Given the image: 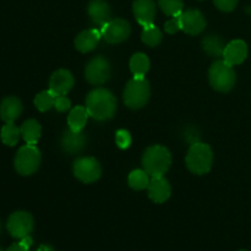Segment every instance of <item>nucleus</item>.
<instances>
[{
	"label": "nucleus",
	"mask_w": 251,
	"mask_h": 251,
	"mask_svg": "<svg viewBox=\"0 0 251 251\" xmlns=\"http://www.w3.org/2000/svg\"><path fill=\"white\" fill-rule=\"evenodd\" d=\"M86 109L91 118L98 122L112 119L117 110V100L110 91L95 88L86 97Z\"/></svg>",
	"instance_id": "f257e3e1"
},
{
	"label": "nucleus",
	"mask_w": 251,
	"mask_h": 251,
	"mask_svg": "<svg viewBox=\"0 0 251 251\" xmlns=\"http://www.w3.org/2000/svg\"><path fill=\"white\" fill-rule=\"evenodd\" d=\"M172 164V154L161 145L150 146L142 156V166L151 178L163 176Z\"/></svg>",
	"instance_id": "f03ea898"
},
{
	"label": "nucleus",
	"mask_w": 251,
	"mask_h": 251,
	"mask_svg": "<svg viewBox=\"0 0 251 251\" xmlns=\"http://www.w3.org/2000/svg\"><path fill=\"white\" fill-rule=\"evenodd\" d=\"M186 167L189 171L198 176L207 174L212 168L213 152L208 145L202 142H195L189 149L186 154Z\"/></svg>",
	"instance_id": "7ed1b4c3"
},
{
	"label": "nucleus",
	"mask_w": 251,
	"mask_h": 251,
	"mask_svg": "<svg viewBox=\"0 0 251 251\" xmlns=\"http://www.w3.org/2000/svg\"><path fill=\"white\" fill-rule=\"evenodd\" d=\"M235 73L233 66L225 60H217L211 65L208 71V81L211 87L218 92H229L235 85Z\"/></svg>",
	"instance_id": "20e7f679"
},
{
	"label": "nucleus",
	"mask_w": 251,
	"mask_h": 251,
	"mask_svg": "<svg viewBox=\"0 0 251 251\" xmlns=\"http://www.w3.org/2000/svg\"><path fill=\"white\" fill-rule=\"evenodd\" d=\"M151 96L149 81L145 77H134L127 82L124 91V102L131 109H140L147 104Z\"/></svg>",
	"instance_id": "39448f33"
},
{
	"label": "nucleus",
	"mask_w": 251,
	"mask_h": 251,
	"mask_svg": "<svg viewBox=\"0 0 251 251\" xmlns=\"http://www.w3.org/2000/svg\"><path fill=\"white\" fill-rule=\"evenodd\" d=\"M41 164V152L36 145H25L17 151L15 157V169L21 176H32Z\"/></svg>",
	"instance_id": "423d86ee"
},
{
	"label": "nucleus",
	"mask_w": 251,
	"mask_h": 251,
	"mask_svg": "<svg viewBox=\"0 0 251 251\" xmlns=\"http://www.w3.org/2000/svg\"><path fill=\"white\" fill-rule=\"evenodd\" d=\"M74 176L85 184L97 181L102 174V168L93 157H81L74 162Z\"/></svg>",
	"instance_id": "0eeeda50"
},
{
	"label": "nucleus",
	"mask_w": 251,
	"mask_h": 251,
	"mask_svg": "<svg viewBox=\"0 0 251 251\" xmlns=\"http://www.w3.org/2000/svg\"><path fill=\"white\" fill-rule=\"evenodd\" d=\"M86 80L91 85H103L110 77V64L104 56L98 55L91 59L86 65Z\"/></svg>",
	"instance_id": "6e6552de"
},
{
	"label": "nucleus",
	"mask_w": 251,
	"mask_h": 251,
	"mask_svg": "<svg viewBox=\"0 0 251 251\" xmlns=\"http://www.w3.org/2000/svg\"><path fill=\"white\" fill-rule=\"evenodd\" d=\"M100 31L105 42L110 44H118L129 38L130 33H131V26L126 20L114 19L100 27Z\"/></svg>",
	"instance_id": "1a4fd4ad"
},
{
	"label": "nucleus",
	"mask_w": 251,
	"mask_h": 251,
	"mask_svg": "<svg viewBox=\"0 0 251 251\" xmlns=\"http://www.w3.org/2000/svg\"><path fill=\"white\" fill-rule=\"evenodd\" d=\"M33 217L31 213L25 211H17L9 217L6 223L7 232L10 233L15 239H22V238L29 235L33 229Z\"/></svg>",
	"instance_id": "9d476101"
},
{
	"label": "nucleus",
	"mask_w": 251,
	"mask_h": 251,
	"mask_svg": "<svg viewBox=\"0 0 251 251\" xmlns=\"http://www.w3.org/2000/svg\"><path fill=\"white\" fill-rule=\"evenodd\" d=\"M179 17H180L181 29L185 33L191 34V36H198L205 29L206 20L199 10H186V11L181 12Z\"/></svg>",
	"instance_id": "9b49d317"
},
{
	"label": "nucleus",
	"mask_w": 251,
	"mask_h": 251,
	"mask_svg": "<svg viewBox=\"0 0 251 251\" xmlns=\"http://www.w3.org/2000/svg\"><path fill=\"white\" fill-rule=\"evenodd\" d=\"M74 83H75V80H74L73 74L65 69H59L50 76L49 90L53 91L56 96H65L74 87Z\"/></svg>",
	"instance_id": "f8f14e48"
},
{
	"label": "nucleus",
	"mask_w": 251,
	"mask_h": 251,
	"mask_svg": "<svg viewBox=\"0 0 251 251\" xmlns=\"http://www.w3.org/2000/svg\"><path fill=\"white\" fill-rule=\"evenodd\" d=\"M87 137L83 131H73L71 129L65 130L61 136V149L70 154L80 153L86 146Z\"/></svg>",
	"instance_id": "ddd939ff"
},
{
	"label": "nucleus",
	"mask_w": 251,
	"mask_h": 251,
	"mask_svg": "<svg viewBox=\"0 0 251 251\" xmlns=\"http://www.w3.org/2000/svg\"><path fill=\"white\" fill-rule=\"evenodd\" d=\"M248 46L242 39H234L226 46L223 51V60L229 65H239L247 59Z\"/></svg>",
	"instance_id": "4468645a"
},
{
	"label": "nucleus",
	"mask_w": 251,
	"mask_h": 251,
	"mask_svg": "<svg viewBox=\"0 0 251 251\" xmlns=\"http://www.w3.org/2000/svg\"><path fill=\"white\" fill-rule=\"evenodd\" d=\"M132 11L137 22L142 27L153 25L154 16H156V4L153 0H135Z\"/></svg>",
	"instance_id": "2eb2a0df"
},
{
	"label": "nucleus",
	"mask_w": 251,
	"mask_h": 251,
	"mask_svg": "<svg viewBox=\"0 0 251 251\" xmlns=\"http://www.w3.org/2000/svg\"><path fill=\"white\" fill-rule=\"evenodd\" d=\"M147 193H149V198L153 202L163 203L171 198L172 188L168 180H166L163 176H157V178L151 179L147 186Z\"/></svg>",
	"instance_id": "dca6fc26"
},
{
	"label": "nucleus",
	"mask_w": 251,
	"mask_h": 251,
	"mask_svg": "<svg viewBox=\"0 0 251 251\" xmlns=\"http://www.w3.org/2000/svg\"><path fill=\"white\" fill-rule=\"evenodd\" d=\"M24 110L21 100L17 97H6L1 100L0 104V118L5 123H14L21 115Z\"/></svg>",
	"instance_id": "f3484780"
},
{
	"label": "nucleus",
	"mask_w": 251,
	"mask_h": 251,
	"mask_svg": "<svg viewBox=\"0 0 251 251\" xmlns=\"http://www.w3.org/2000/svg\"><path fill=\"white\" fill-rule=\"evenodd\" d=\"M87 11L92 22L97 26L103 27L110 21V7L104 0H92L88 5Z\"/></svg>",
	"instance_id": "a211bd4d"
},
{
	"label": "nucleus",
	"mask_w": 251,
	"mask_h": 251,
	"mask_svg": "<svg viewBox=\"0 0 251 251\" xmlns=\"http://www.w3.org/2000/svg\"><path fill=\"white\" fill-rule=\"evenodd\" d=\"M100 37H102V34H100V29H85V31H82L77 37H76V49L80 50L81 53H88V51L93 50V49L97 47V44L100 43Z\"/></svg>",
	"instance_id": "6ab92c4d"
},
{
	"label": "nucleus",
	"mask_w": 251,
	"mask_h": 251,
	"mask_svg": "<svg viewBox=\"0 0 251 251\" xmlns=\"http://www.w3.org/2000/svg\"><path fill=\"white\" fill-rule=\"evenodd\" d=\"M90 117L86 107H77L73 108L71 112L68 115V125L69 129H71L73 131H82L85 125L87 124V119Z\"/></svg>",
	"instance_id": "aec40b11"
},
{
	"label": "nucleus",
	"mask_w": 251,
	"mask_h": 251,
	"mask_svg": "<svg viewBox=\"0 0 251 251\" xmlns=\"http://www.w3.org/2000/svg\"><path fill=\"white\" fill-rule=\"evenodd\" d=\"M21 136L28 145H36L42 134V127L39 123L34 119H28L21 125Z\"/></svg>",
	"instance_id": "412c9836"
},
{
	"label": "nucleus",
	"mask_w": 251,
	"mask_h": 251,
	"mask_svg": "<svg viewBox=\"0 0 251 251\" xmlns=\"http://www.w3.org/2000/svg\"><path fill=\"white\" fill-rule=\"evenodd\" d=\"M130 70L134 74V77H145L150 70V59L146 54L136 53L130 59Z\"/></svg>",
	"instance_id": "4be33fe9"
},
{
	"label": "nucleus",
	"mask_w": 251,
	"mask_h": 251,
	"mask_svg": "<svg viewBox=\"0 0 251 251\" xmlns=\"http://www.w3.org/2000/svg\"><path fill=\"white\" fill-rule=\"evenodd\" d=\"M202 48L208 55L217 58V56H223L226 46L220 37L210 34L202 39Z\"/></svg>",
	"instance_id": "5701e85b"
},
{
	"label": "nucleus",
	"mask_w": 251,
	"mask_h": 251,
	"mask_svg": "<svg viewBox=\"0 0 251 251\" xmlns=\"http://www.w3.org/2000/svg\"><path fill=\"white\" fill-rule=\"evenodd\" d=\"M150 181H151V179H150L149 173L145 169L132 171L129 174V176H127V184L134 190H144V189H147Z\"/></svg>",
	"instance_id": "b1692460"
},
{
	"label": "nucleus",
	"mask_w": 251,
	"mask_h": 251,
	"mask_svg": "<svg viewBox=\"0 0 251 251\" xmlns=\"http://www.w3.org/2000/svg\"><path fill=\"white\" fill-rule=\"evenodd\" d=\"M20 136H21V129L17 127L14 123H6L0 131V139H1L2 144L6 146L17 145Z\"/></svg>",
	"instance_id": "393cba45"
},
{
	"label": "nucleus",
	"mask_w": 251,
	"mask_h": 251,
	"mask_svg": "<svg viewBox=\"0 0 251 251\" xmlns=\"http://www.w3.org/2000/svg\"><path fill=\"white\" fill-rule=\"evenodd\" d=\"M162 32L159 31L158 27H156L154 25H150V26H145L144 31H142L141 39L146 46L149 47H157L162 42Z\"/></svg>",
	"instance_id": "a878e982"
},
{
	"label": "nucleus",
	"mask_w": 251,
	"mask_h": 251,
	"mask_svg": "<svg viewBox=\"0 0 251 251\" xmlns=\"http://www.w3.org/2000/svg\"><path fill=\"white\" fill-rule=\"evenodd\" d=\"M56 95L50 90L43 91V92L38 93L34 98V105H36L37 109L39 112H47L50 108L54 107V103H55Z\"/></svg>",
	"instance_id": "bb28decb"
},
{
	"label": "nucleus",
	"mask_w": 251,
	"mask_h": 251,
	"mask_svg": "<svg viewBox=\"0 0 251 251\" xmlns=\"http://www.w3.org/2000/svg\"><path fill=\"white\" fill-rule=\"evenodd\" d=\"M158 5L167 16H178L183 12V0H158Z\"/></svg>",
	"instance_id": "cd10ccee"
},
{
	"label": "nucleus",
	"mask_w": 251,
	"mask_h": 251,
	"mask_svg": "<svg viewBox=\"0 0 251 251\" xmlns=\"http://www.w3.org/2000/svg\"><path fill=\"white\" fill-rule=\"evenodd\" d=\"M131 135L127 130H118L115 132V142H117V146L122 150L129 149L130 145H131Z\"/></svg>",
	"instance_id": "c85d7f7f"
},
{
	"label": "nucleus",
	"mask_w": 251,
	"mask_h": 251,
	"mask_svg": "<svg viewBox=\"0 0 251 251\" xmlns=\"http://www.w3.org/2000/svg\"><path fill=\"white\" fill-rule=\"evenodd\" d=\"M164 29H166L167 33L169 34H174L178 31H180L181 24H180V17H179V15L178 16L172 17L171 20H168V21L164 24Z\"/></svg>",
	"instance_id": "c756f323"
},
{
	"label": "nucleus",
	"mask_w": 251,
	"mask_h": 251,
	"mask_svg": "<svg viewBox=\"0 0 251 251\" xmlns=\"http://www.w3.org/2000/svg\"><path fill=\"white\" fill-rule=\"evenodd\" d=\"M71 102L66 96H56L55 103H54V108H55L58 112L63 113L66 112L68 109H70Z\"/></svg>",
	"instance_id": "7c9ffc66"
},
{
	"label": "nucleus",
	"mask_w": 251,
	"mask_h": 251,
	"mask_svg": "<svg viewBox=\"0 0 251 251\" xmlns=\"http://www.w3.org/2000/svg\"><path fill=\"white\" fill-rule=\"evenodd\" d=\"M213 1H215V5L217 6V9L225 12L233 11L238 4V0H213Z\"/></svg>",
	"instance_id": "2f4dec72"
},
{
	"label": "nucleus",
	"mask_w": 251,
	"mask_h": 251,
	"mask_svg": "<svg viewBox=\"0 0 251 251\" xmlns=\"http://www.w3.org/2000/svg\"><path fill=\"white\" fill-rule=\"evenodd\" d=\"M6 251H29V249L28 248L25 247V245H22L21 243L19 242V243H15V244H12Z\"/></svg>",
	"instance_id": "473e14b6"
},
{
	"label": "nucleus",
	"mask_w": 251,
	"mask_h": 251,
	"mask_svg": "<svg viewBox=\"0 0 251 251\" xmlns=\"http://www.w3.org/2000/svg\"><path fill=\"white\" fill-rule=\"evenodd\" d=\"M20 243H21L22 245H25L26 248H31V245L33 244V240H32V238L29 237V235H27V237L22 238V239H20Z\"/></svg>",
	"instance_id": "72a5a7b5"
},
{
	"label": "nucleus",
	"mask_w": 251,
	"mask_h": 251,
	"mask_svg": "<svg viewBox=\"0 0 251 251\" xmlns=\"http://www.w3.org/2000/svg\"><path fill=\"white\" fill-rule=\"evenodd\" d=\"M37 251H54L51 249V247H49V245H41V247L37 249Z\"/></svg>",
	"instance_id": "f704fd0d"
},
{
	"label": "nucleus",
	"mask_w": 251,
	"mask_h": 251,
	"mask_svg": "<svg viewBox=\"0 0 251 251\" xmlns=\"http://www.w3.org/2000/svg\"><path fill=\"white\" fill-rule=\"evenodd\" d=\"M0 233H1V222H0Z\"/></svg>",
	"instance_id": "c9c22d12"
},
{
	"label": "nucleus",
	"mask_w": 251,
	"mask_h": 251,
	"mask_svg": "<svg viewBox=\"0 0 251 251\" xmlns=\"http://www.w3.org/2000/svg\"><path fill=\"white\" fill-rule=\"evenodd\" d=\"M240 251H248V250H240Z\"/></svg>",
	"instance_id": "e433bc0d"
},
{
	"label": "nucleus",
	"mask_w": 251,
	"mask_h": 251,
	"mask_svg": "<svg viewBox=\"0 0 251 251\" xmlns=\"http://www.w3.org/2000/svg\"><path fill=\"white\" fill-rule=\"evenodd\" d=\"M0 251H2V249H1V248H0Z\"/></svg>",
	"instance_id": "4c0bfd02"
}]
</instances>
